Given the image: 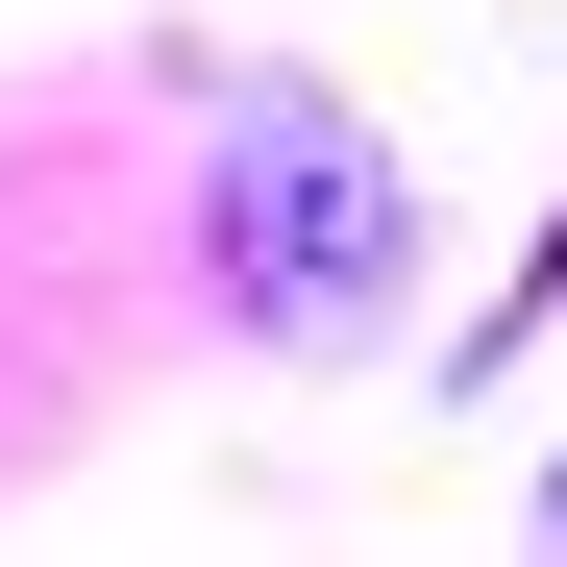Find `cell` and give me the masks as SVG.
<instances>
[{
  "label": "cell",
  "mask_w": 567,
  "mask_h": 567,
  "mask_svg": "<svg viewBox=\"0 0 567 567\" xmlns=\"http://www.w3.org/2000/svg\"><path fill=\"white\" fill-rule=\"evenodd\" d=\"M247 321H346L370 271H395V198H370V148H321V124H247Z\"/></svg>",
  "instance_id": "1"
}]
</instances>
